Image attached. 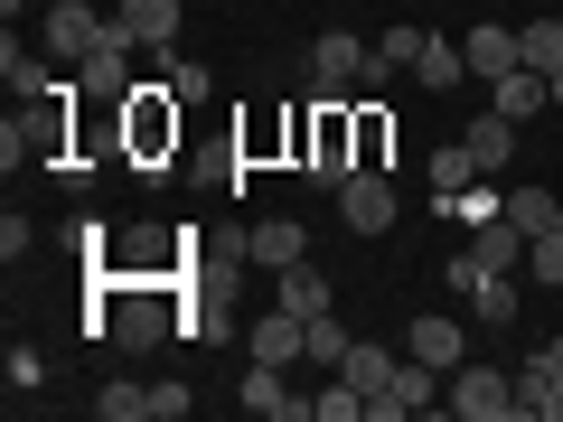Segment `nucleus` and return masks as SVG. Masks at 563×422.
<instances>
[{
  "label": "nucleus",
  "mask_w": 563,
  "mask_h": 422,
  "mask_svg": "<svg viewBox=\"0 0 563 422\" xmlns=\"http://www.w3.org/2000/svg\"><path fill=\"white\" fill-rule=\"evenodd\" d=\"M554 207H563V198H544V188H507V216H517L526 235H544V225H554Z\"/></svg>",
  "instance_id": "nucleus-26"
},
{
  "label": "nucleus",
  "mask_w": 563,
  "mask_h": 422,
  "mask_svg": "<svg viewBox=\"0 0 563 422\" xmlns=\"http://www.w3.org/2000/svg\"><path fill=\"white\" fill-rule=\"evenodd\" d=\"M169 141H179V103H161V85H132V151L161 160Z\"/></svg>",
  "instance_id": "nucleus-9"
},
{
  "label": "nucleus",
  "mask_w": 563,
  "mask_h": 422,
  "mask_svg": "<svg viewBox=\"0 0 563 422\" xmlns=\"http://www.w3.org/2000/svg\"><path fill=\"white\" fill-rule=\"evenodd\" d=\"M404 357H422V366H461L470 357V338H461V320H404Z\"/></svg>",
  "instance_id": "nucleus-11"
},
{
  "label": "nucleus",
  "mask_w": 563,
  "mask_h": 422,
  "mask_svg": "<svg viewBox=\"0 0 563 422\" xmlns=\"http://www.w3.org/2000/svg\"><path fill=\"white\" fill-rule=\"evenodd\" d=\"M461 66H470V76H479V85H498L507 66H526V57H517V29H470Z\"/></svg>",
  "instance_id": "nucleus-15"
},
{
  "label": "nucleus",
  "mask_w": 563,
  "mask_h": 422,
  "mask_svg": "<svg viewBox=\"0 0 563 422\" xmlns=\"http://www.w3.org/2000/svg\"><path fill=\"white\" fill-rule=\"evenodd\" d=\"M488 103H498L507 122H526V113H544V103H554V85H544L536 66H507V76L488 85Z\"/></svg>",
  "instance_id": "nucleus-16"
},
{
  "label": "nucleus",
  "mask_w": 563,
  "mask_h": 422,
  "mask_svg": "<svg viewBox=\"0 0 563 422\" xmlns=\"http://www.w3.org/2000/svg\"><path fill=\"white\" fill-rule=\"evenodd\" d=\"M0 76H10V95H57L47 85V57H20V38H0Z\"/></svg>",
  "instance_id": "nucleus-23"
},
{
  "label": "nucleus",
  "mask_w": 563,
  "mask_h": 422,
  "mask_svg": "<svg viewBox=\"0 0 563 422\" xmlns=\"http://www.w3.org/2000/svg\"><path fill=\"white\" fill-rule=\"evenodd\" d=\"M310 76H320V85H395V66H385L376 47H357L347 29H320V47H310Z\"/></svg>",
  "instance_id": "nucleus-2"
},
{
  "label": "nucleus",
  "mask_w": 563,
  "mask_h": 422,
  "mask_svg": "<svg viewBox=\"0 0 563 422\" xmlns=\"http://www.w3.org/2000/svg\"><path fill=\"white\" fill-rule=\"evenodd\" d=\"M470 179H479V169H470L461 141H451V151H432V188H470Z\"/></svg>",
  "instance_id": "nucleus-30"
},
{
  "label": "nucleus",
  "mask_w": 563,
  "mask_h": 422,
  "mask_svg": "<svg viewBox=\"0 0 563 422\" xmlns=\"http://www.w3.org/2000/svg\"><path fill=\"white\" fill-rule=\"evenodd\" d=\"M122 29H132L141 47H169L179 38V0H122Z\"/></svg>",
  "instance_id": "nucleus-18"
},
{
  "label": "nucleus",
  "mask_w": 563,
  "mask_h": 422,
  "mask_svg": "<svg viewBox=\"0 0 563 422\" xmlns=\"http://www.w3.org/2000/svg\"><path fill=\"white\" fill-rule=\"evenodd\" d=\"M244 413H263V422H310V395H291L282 366H244Z\"/></svg>",
  "instance_id": "nucleus-8"
},
{
  "label": "nucleus",
  "mask_w": 563,
  "mask_h": 422,
  "mask_svg": "<svg viewBox=\"0 0 563 422\" xmlns=\"http://www.w3.org/2000/svg\"><path fill=\"white\" fill-rule=\"evenodd\" d=\"M544 235H563V207H554V225H544Z\"/></svg>",
  "instance_id": "nucleus-35"
},
{
  "label": "nucleus",
  "mask_w": 563,
  "mask_h": 422,
  "mask_svg": "<svg viewBox=\"0 0 563 422\" xmlns=\"http://www.w3.org/2000/svg\"><path fill=\"white\" fill-rule=\"evenodd\" d=\"M244 254H254L263 273H282V263H301V254H310V235H301V225H291V216H263L254 235H244Z\"/></svg>",
  "instance_id": "nucleus-14"
},
{
  "label": "nucleus",
  "mask_w": 563,
  "mask_h": 422,
  "mask_svg": "<svg viewBox=\"0 0 563 422\" xmlns=\"http://www.w3.org/2000/svg\"><path fill=\"white\" fill-rule=\"evenodd\" d=\"M461 301H470V320H479V329H517L526 291H517V273H479V281L461 291Z\"/></svg>",
  "instance_id": "nucleus-10"
},
{
  "label": "nucleus",
  "mask_w": 563,
  "mask_h": 422,
  "mask_svg": "<svg viewBox=\"0 0 563 422\" xmlns=\"http://www.w3.org/2000/svg\"><path fill=\"white\" fill-rule=\"evenodd\" d=\"M544 85H554V103H563V66H554V76H544Z\"/></svg>",
  "instance_id": "nucleus-34"
},
{
  "label": "nucleus",
  "mask_w": 563,
  "mask_h": 422,
  "mask_svg": "<svg viewBox=\"0 0 563 422\" xmlns=\"http://www.w3.org/2000/svg\"><path fill=\"white\" fill-rule=\"evenodd\" d=\"M461 151H470V169H507V151H517V122H507L498 103H488V113H470Z\"/></svg>",
  "instance_id": "nucleus-12"
},
{
  "label": "nucleus",
  "mask_w": 563,
  "mask_h": 422,
  "mask_svg": "<svg viewBox=\"0 0 563 422\" xmlns=\"http://www.w3.org/2000/svg\"><path fill=\"white\" fill-rule=\"evenodd\" d=\"M536 366H544V376H563V329H554V338L536 347Z\"/></svg>",
  "instance_id": "nucleus-33"
},
{
  "label": "nucleus",
  "mask_w": 563,
  "mask_h": 422,
  "mask_svg": "<svg viewBox=\"0 0 563 422\" xmlns=\"http://www.w3.org/2000/svg\"><path fill=\"white\" fill-rule=\"evenodd\" d=\"M526 244H536V235H526L507 207L488 225H470V263H479V273H526Z\"/></svg>",
  "instance_id": "nucleus-6"
},
{
  "label": "nucleus",
  "mask_w": 563,
  "mask_h": 422,
  "mask_svg": "<svg viewBox=\"0 0 563 422\" xmlns=\"http://www.w3.org/2000/svg\"><path fill=\"white\" fill-rule=\"evenodd\" d=\"M339 216H347V235H385V225H395V179H385V169H347Z\"/></svg>",
  "instance_id": "nucleus-3"
},
{
  "label": "nucleus",
  "mask_w": 563,
  "mask_h": 422,
  "mask_svg": "<svg viewBox=\"0 0 563 422\" xmlns=\"http://www.w3.org/2000/svg\"><path fill=\"white\" fill-rule=\"evenodd\" d=\"M517 57L536 66V76H554V66H563V20H526L517 29Z\"/></svg>",
  "instance_id": "nucleus-22"
},
{
  "label": "nucleus",
  "mask_w": 563,
  "mask_h": 422,
  "mask_svg": "<svg viewBox=\"0 0 563 422\" xmlns=\"http://www.w3.org/2000/svg\"><path fill=\"white\" fill-rule=\"evenodd\" d=\"M273 281H282V291H273L282 310H301V320H320V310H329V273H320L310 254H301V263H282Z\"/></svg>",
  "instance_id": "nucleus-13"
},
{
  "label": "nucleus",
  "mask_w": 563,
  "mask_h": 422,
  "mask_svg": "<svg viewBox=\"0 0 563 422\" xmlns=\"http://www.w3.org/2000/svg\"><path fill=\"white\" fill-rule=\"evenodd\" d=\"M442 366H422V357H404L395 366V385H385V395H366V413H376V422H404V413H422V403H442Z\"/></svg>",
  "instance_id": "nucleus-4"
},
{
  "label": "nucleus",
  "mask_w": 563,
  "mask_h": 422,
  "mask_svg": "<svg viewBox=\"0 0 563 422\" xmlns=\"http://www.w3.org/2000/svg\"><path fill=\"white\" fill-rule=\"evenodd\" d=\"M357 413H366V395H357V385H347V376L310 395V422H357Z\"/></svg>",
  "instance_id": "nucleus-25"
},
{
  "label": "nucleus",
  "mask_w": 563,
  "mask_h": 422,
  "mask_svg": "<svg viewBox=\"0 0 563 422\" xmlns=\"http://www.w3.org/2000/svg\"><path fill=\"white\" fill-rule=\"evenodd\" d=\"M169 320H179V310H169ZM169 320H161V301H122L113 338H122V347H161V338H169Z\"/></svg>",
  "instance_id": "nucleus-21"
},
{
  "label": "nucleus",
  "mask_w": 563,
  "mask_h": 422,
  "mask_svg": "<svg viewBox=\"0 0 563 422\" xmlns=\"http://www.w3.org/2000/svg\"><path fill=\"white\" fill-rule=\"evenodd\" d=\"M188 403H198V395H188V385H151V422H179Z\"/></svg>",
  "instance_id": "nucleus-32"
},
{
  "label": "nucleus",
  "mask_w": 563,
  "mask_h": 422,
  "mask_svg": "<svg viewBox=\"0 0 563 422\" xmlns=\"http://www.w3.org/2000/svg\"><path fill=\"white\" fill-rule=\"evenodd\" d=\"M395 366H404L395 347H366V338H357V347H347V357H339V376L357 385V395H385V385H395Z\"/></svg>",
  "instance_id": "nucleus-17"
},
{
  "label": "nucleus",
  "mask_w": 563,
  "mask_h": 422,
  "mask_svg": "<svg viewBox=\"0 0 563 422\" xmlns=\"http://www.w3.org/2000/svg\"><path fill=\"white\" fill-rule=\"evenodd\" d=\"M442 403H451L461 422H526V413H517V376H498V366H470V357L451 366Z\"/></svg>",
  "instance_id": "nucleus-1"
},
{
  "label": "nucleus",
  "mask_w": 563,
  "mask_h": 422,
  "mask_svg": "<svg viewBox=\"0 0 563 422\" xmlns=\"http://www.w3.org/2000/svg\"><path fill=\"white\" fill-rule=\"evenodd\" d=\"M413 76L432 85V95H461V76H470V66H461V47H451V38H422V57H413Z\"/></svg>",
  "instance_id": "nucleus-20"
},
{
  "label": "nucleus",
  "mask_w": 563,
  "mask_h": 422,
  "mask_svg": "<svg viewBox=\"0 0 563 422\" xmlns=\"http://www.w3.org/2000/svg\"><path fill=\"white\" fill-rule=\"evenodd\" d=\"M422 38H432V29L395 20V29H385V47H376V57H385V66H413V57H422Z\"/></svg>",
  "instance_id": "nucleus-28"
},
{
  "label": "nucleus",
  "mask_w": 563,
  "mask_h": 422,
  "mask_svg": "<svg viewBox=\"0 0 563 422\" xmlns=\"http://www.w3.org/2000/svg\"><path fill=\"white\" fill-rule=\"evenodd\" d=\"M347 347H357V338H347V329H339V320H329V310H320V320H310V357H320V366H339Z\"/></svg>",
  "instance_id": "nucleus-29"
},
{
  "label": "nucleus",
  "mask_w": 563,
  "mask_h": 422,
  "mask_svg": "<svg viewBox=\"0 0 563 422\" xmlns=\"http://www.w3.org/2000/svg\"><path fill=\"white\" fill-rule=\"evenodd\" d=\"M244 347H254V366H291V357H310V320L273 301V320H254V329H244Z\"/></svg>",
  "instance_id": "nucleus-7"
},
{
  "label": "nucleus",
  "mask_w": 563,
  "mask_h": 422,
  "mask_svg": "<svg viewBox=\"0 0 563 422\" xmlns=\"http://www.w3.org/2000/svg\"><path fill=\"white\" fill-rule=\"evenodd\" d=\"M38 376H47V357H38V347H10V395H29Z\"/></svg>",
  "instance_id": "nucleus-31"
},
{
  "label": "nucleus",
  "mask_w": 563,
  "mask_h": 422,
  "mask_svg": "<svg viewBox=\"0 0 563 422\" xmlns=\"http://www.w3.org/2000/svg\"><path fill=\"white\" fill-rule=\"evenodd\" d=\"M38 38H47V57L85 66V57H95V38H103V20H95V10H85V0H57V10H47V20H38Z\"/></svg>",
  "instance_id": "nucleus-5"
},
{
  "label": "nucleus",
  "mask_w": 563,
  "mask_h": 422,
  "mask_svg": "<svg viewBox=\"0 0 563 422\" xmlns=\"http://www.w3.org/2000/svg\"><path fill=\"white\" fill-rule=\"evenodd\" d=\"M517 413H526V422H563V376L526 366V376H517Z\"/></svg>",
  "instance_id": "nucleus-19"
},
{
  "label": "nucleus",
  "mask_w": 563,
  "mask_h": 422,
  "mask_svg": "<svg viewBox=\"0 0 563 422\" xmlns=\"http://www.w3.org/2000/svg\"><path fill=\"white\" fill-rule=\"evenodd\" d=\"M526 273H536L544 291H563V235H536V244H526Z\"/></svg>",
  "instance_id": "nucleus-27"
},
{
  "label": "nucleus",
  "mask_w": 563,
  "mask_h": 422,
  "mask_svg": "<svg viewBox=\"0 0 563 422\" xmlns=\"http://www.w3.org/2000/svg\"><path fill=\"white\" fill-rule=\"evenodd\" d=\"M95 413H103V422H151V385H103Z\"/></svg>",
  "instance_id": "nucleus-24"
}]
</instances>
